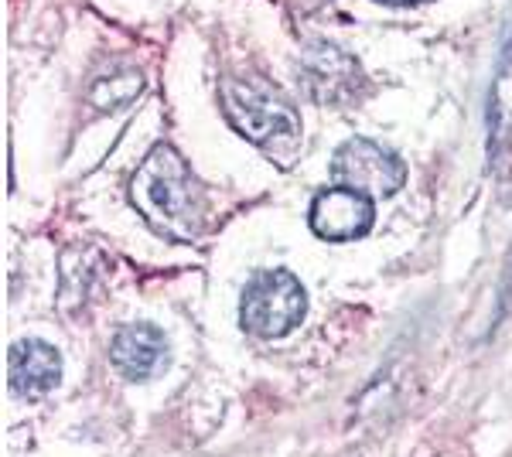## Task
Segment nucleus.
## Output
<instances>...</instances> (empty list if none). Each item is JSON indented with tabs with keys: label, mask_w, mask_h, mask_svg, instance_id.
Listing matches in <instances>:
<instances>
[{
	"label": "nucleus",
	"mask_w": 512,
	"mask_h": 457,
	"mask_svg": "<svg viewBox=\"0 0 512 457\" xmlns=\"http://www.w3.org/2000/svg\"><path fill=\"white\" fill-rule=\"evenodd\" d=\"M130 202L168 239L192 243L205 232V188L171 144H158L134 171Z\"/></svg>",
	"instance_id": "1"
},
{
	"label": "nucleus",
	"mask_w": 512,
	"mask_h": 457,
	"mask_svg": "<svg viewBox=\"0 0 512 457\" xmlns=\"http://www.w3.org/2000/svg\"><path fill=\"white\" fill-rule=\"evenodd\" d=\"M222 110L229 123L263 147V154L280 168H291L301 154V123H297L294 106L267 76L243 72V76L222 79Z\"/></svg>",
	"instance_id": "2"
},
{
	"label": "nucleus",
	"mask_w": 512,
	"mask_h": 457,
	"mask_svg": "<svg viewBox=\"0 0 512 457\" xmlns=\"http://www.w3.org/2000/svg\"><path fill=\"white\" fill-rule=\"evenodd\" d=\"M308 314V294L294 273L270 270L256 277L239 304V321L256 338H284Z\"/></svg>",
	"instance_id": "3"
},
{
	"label": "nucleus",
	"mask_w": 512,
	"mask_h": 457,
	"mask_svg": "<svg viewBox=\"0 0 512 457\" xmlns=\"http://www.w3.org/2000/svg\"><path fill=\"white\" fill-rule=\"evenodd\" d=\"M332 171L338 185L359 191L369 202H383L403 188V161L393 151L379 147L376 140L355 137L342 144L332 157Z\"/></svg>",
	"instance_id": "4"
},
{
	"label": "nucleus",
	"mask_w": 512,
	"mask_h": 457,
	"mask_svg": "<svg viewBox=\"0 0 512 457\" xmlns=\"http://www.w3.org/2000/svg\"><path fill=\"white\" fill-rule=\"evenodd\" d=\"M301 86L304 93L318 103H328V106H342V103H352V99L362 96L366 89V76H362L359 62L352 55H345L342 48L335 45H318L308 48L301 62Z\"/></svg>",
	"instance_id": "5"
},
{
	"label": "nucleus",
	"mask_w": 512,
	"mask_h": 457,
	"mask_svg": "<svg viewBox=\"0 0 512 457\" xmlns=\"http://www.w3.org/2000/svg\"><path fill=\"white\" fill-rule=\"evenodd\" d=\"M373 202L352 188H328L311 205V229L328 243H349L373 229Z\"/></svg>",
	"instance_id": "6"
},
{
	"label": "nucleus",
	"mask_w": 512,
	"mask_h": 457,
	"mask_svg": "<svg viewBox=\"0 0 512 457\" xmlns=\"http://www.w3.org/2000/svg\"><path fill=\"white\" fill-rule=\"evenodd\" d=\"M110 362L117 365V372L130 382H144L158 376L168 362V338L151 324H127L117 331L110 345Z\"/></svg>",
	"instance_id": "7"
},
{
	"label": "nucleus",
	"mask_w": 512,
	"mask_h": 457,
	"mask_svg": "<svg viewBox=\"0 0 512 457\" xmlns=\"http://www.w3.org/2000/svg\"><path fill=\"white\" fill-rule=\"evenodd\" d=\"M62 379V355L48 342L24 338L11 348V389L21 396L52 393Z\"/></svg>",
	"instance_id": "8"
},
{
	"label": "nucleus",
	"mask_w": 512,
	"mask_h": 457,
	"mask_svg": "<svg viewBox=\"0 0 512 457\" xmlns=\"http://www.w3.org/2000/svg\"><path fill=\"white\" fill-rule=\"evenodd\" d=\"M140 89H144V76L134 69H120V72H113V76L96 79L93 103L99 106V110H117V106L130 103Z\"/></svg>",
	"instance_id": "9"
},
{
	"label": "nucleus",
	"mask_w": 512,
	"mask_h": 457,
	"mask_svg": "<svg viewBox=\"0 0 512 457\" xmlns=\"http://www.w3.org/2000/svg\"><path fill=\"white\" fill-rule=\"evenodd\" d=\"M502 202L512 205V137L506 144V157H502Z\"/></svg>",
	"instance_id": "10"
},
{
	"label": "nucleus",
	"mask_w": 512,
	"mask_h": 457,
	"mask_svg": "<svg viewBox=\"0 0 512 457\" xmlns=\"http://www.w3.org/2000/svg\"><path fill=\"white\" fill-rule=\"evenodd\" d=\"M393 4H414V0H393Z\"/></svg>",
	"instance_id": "11"
}]
</instances>
